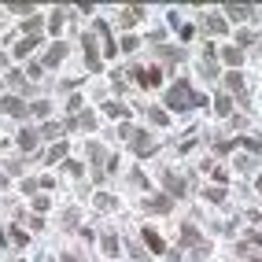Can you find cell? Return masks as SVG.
I'll return each mask as SVG.
<instances>
[{
  "mask_svg": "<svg viewBox=\"0 0 262 262\" xmlns=\"http://www.w3.org/2000/svg\"><path fill=\"white\" fill-rule=\"evenodd\" d=\"M166 104H170L174 111H185V107H192V104H207V100H203L200 92H192L189 81H177V85L166 92Z\"/></svg>",
  "mask_w": 262,
  "mask_h": 262,
  "instance_id": "6da1fadb",
  "label": "cell"
},
{
  "mask_svg": "<svg viewBox=\"0 0 262 262\" xmlns=\"http://www.w3.org/2000/svg\"><path fill=\"white\" fill-rule=\"evenodd\" d=\"M129 140H133V152L137 155H152L155 152V140L148 137V133H137V129H133V137H129Z\"/></svg>",
  "mask_w": 262,
  "mask_h": 262,
  "instance_id": "7a4b0ae2",
  "label": "cell"
},
{
  "mask_svg": "<svg viewBox=\"0 0 262 262\" xmlns=\"http://www.w3.org/2000/svg\"><path fill=\"white\" fill-rule=\"evenodd\" d=\"M226 89L233 92V96H240V100H248V92H244V78H240L237 70L233 74H226Z\"/></svg>",
  "mask_w": 262,
  "mask_h": 262,
  "instance_id": "3957f363",
  "label": "cell"
},
{
  "mask_svg": "<svg viewBox=\"0 0 262 262\" xmlns=\"http://www.w3.org/2000/svg\"><path fill=\"white\" fill-rule=\"evenodd\" d=\"M63 59H67V44H52L48 55H44V63H48V67H59Z\"/></svg>",
  "mask_w": 262,
  "mask_h": 262,
  "instance_id": "277c9868",
  "label": "cell"
},
{
  "mask_svg": "<svg viewBox=\"0 0 262 262\" xmlns=\"http://www.w3.org/2000/svg\"><path fill=\"white\" fill-rule=\"evenodd\" d=\"M144 207L152 214H166V211H170V196H155V200H148Z\"/></svg>",
  "mask_w": 262,
  "mask_h": 262,
  "instance_id": "5b68a950",
  "label": "cell"
},
{
  "mask_svg": "<svg viewBox=\"0 0 262 262\" xmlns=\"http://www.w3.org/2000/svg\"><path fill=\"white\" fill-rule=\"evenodd\" d=\"M85 59H89V70H100V55H96V41L85 37Z\"/></svg>",
  "mask_w": 262,
  "mask_h": 262,
  "instance_id": "8992f818",
  "label": "cell"
},
{
  "mask_svg": "<svg viewBox=\"0 0 262 262\" xmlns=\"http://www.w3.org/2000/svg\"><path fill=\"white\" fill-rule=\"evenodd\" d=\"M222 59H226L229 67H240V63H244V52L240 48H222Z\"/></svg>",
  "mask_w": 262,
  "mask_h": 262,
  "instance_id": "52a82bcc",
  "label": "cell"
},
{
  "mask_svg": "<svg viewBox=\"0 0 262 262\" xmlns=\"http://www.w3.org/2000/svg\"><path fill=\"white\" fill-rule=\"evenodd\" d=\"M33 144H37V133H33V129H22V133H18V148H22V152H30Z\"/></svg>",
  "mask_w": 262,
  "mask_h": 262,
  "instance_id": "ba28073f",
  "label": "cell"
},
{
  "mask_svg": "<svg viewBox=\"0 0 262 262\" xmlns=\"http://www.w3.org/2000/svg\"><path fill=\"white\" fill-rule=\"evenodd\" d=\"M207 33H226V18L222 15H207Z\"/></svg>",
  "mask_w": 262,
  "mask_h": 262,
  "instance_id": "9c48e42d",
  "label": "cell"
},
{
  "mask_svg": "<svg viewBox=\"0 0 262 262\" xmlns=\"http://www.w3.org/2000/svg\"><path fill=\"white\" fill-rule=\"evenodd\" d=\"M144 244L152 248V251H163V237H159L155 229H144Z\"/></svg>",
  "mask_w": 262,
  "mask_h": 262,
  "instance_id": "30bf717a",
  "label": "cell"
},
{
  "mask_svg": "<svg viewBox=\"0 0 262 262\" xmlns=\"http://www.w3.org/2000/svg\"><path fill=\"white\" fill-rule=\"evenodd\" d=\"M181 244H196V248H200V233H196V226H185L181 229Z\"/></svg>",
  "mask_w": 262,
  "mask_h": 262,
  "instance_id": "8fae6325",
  "label": "cell"
},
{
  "mask_svg": "<svg viewBox=\"0 0 262 262\" xmlns=\"http://www.w3.org/2000/svg\"><path fill=\"white\" fill-rule=\"evenodd\" d=\"M137 81H140V85H155V81H159V70H137Z\"/></svg>",
  "mask_w": 262,
  "mask_h": 262,
  "instance_id": "7c38bea8",
  "label": "cell"
},
{
  "mask_svg": "<svg viewBox=\"0 0 262 262\" xmlns=\"http://www.w3.org/2000/svg\"><path fill=\"white\" fill-rule=\"evenodd\" d=\"M226 15H229V18H251L255 11H251V7H237V4H229V7H226Z\"/></svg>",
  "mask_w": 262,
  "mask_h": 262,
  "instance_id": "4fadbf2b",
  "label": "cell"
},
{
  "mask_svg": "<svg viewBox=\"0 0 262 262\" xmlns=\"http://www.w3.org/2000/svg\"><path fill=\"white\" fill-rule=\"evenodd\" d=\"M33 44H37V37H22V41H18V48H15V55H30Z\"/></svg>",
  "mask_w": 262,
  "mask_h": 262,
  "instance_id": "5bb4252c",
  "label": "cell"
},
{
  "mask_svg": "<svg viewBox=\"0 0 262 262\" xmlns=\"http://www.w3.org/2000/svg\"><path fill=\"white\" fill-rule=\"evenodd\" d=\"M163 177H166V189H170V192H177V196L185 192V181H177L174 174H163Z\"/></svg>",
  "mask_w": 262,
  "mask_h": 262,
  "instance_id": "9a60e30c",
  "label": "cell"
},
{
  "mask_svg": "<svg viewBox=\"0 0 262 262\" xmlns=\"http://www.w3.org/2000/svg\"><path fill=\"white\" fill-rule=\"evenodd\" d=\"M104 111H107V115H111V118H129V111H126L122 104H107Z\"/></svg>",
  "mask_w": 262,
  "mask_h": 262,
  "instance_id": "2e32d148",
  "label": "cell"
},
{
  "mask_svg": "<svg viewBox=\"0 0 262 262\" xmlns=\"http://www.w3.org/2000/svg\"><path fill=\"white\" fill-rule=\"evenodd\" d=\"M96 207H100V211H111V207H115V196L100 192V196H96Z\"/></svg>",
  "mask_w": 262,
  "mask_h": 262,
  "instance_id": "e0dca14e",
  "label": "cell"
},
{
  "mask_svg": "<svg viewBox=\"0 0 262 262\" xmlns=\"http://www.w3.org/2000/svg\"><path fill=\"white\" fill-rule=\"evenodd\" d=\"M0 107H4V111H11V115H26V107L18 104V100H4V104H0Z\"/></svg>",
  "mask_w": 262,
  "mask_h": 262,
  "instance_id": "ac0fdd59",
  "label": "cell"
},
{
  "mask_svg": "<svg viewBox=\"0 0 262 262\" xmlns=\"http://www.w3.org/2000/svg\"><path fill=\"white\" fill-rule=\"evenodd\" d=\"M240 144H244L248 152H262V137H248V140H240Z\"/></svg>",
  "mask_w": 262,
  "mask_h": 262,
  "instance_id": "d6986e66",
  "label": "cell"
},
{
  "mask_svg": "<svg viewBox=\"0 0 262 262\" xmlns=\"http://www.w3.org/2000/svg\"><path fill=\"white\" fill-rule=\"evenodd\" d=\"M148 118H152L155 126H166V122H170V118H166V115H163V111H159V107H155V111H148Z\"/></svg>",
  "mask_w": 262,
  "mask_h": 262,
  "instance_id": "ffe728a7",
  "label": "cell"
},
{
  "mask_svg": "<svg viewBox=\"0 0 262 262\" xmlns=\"http://www.w3.org/2000/svg\"><path fill=\"white\" fill-rule=\"evenodd\" d=\"M233 111V100L229 96H218V115H229Z\"/></svg>",
  "mask_w": 262,
  "mask_h": 262,
  "instance_id": "44dd1931",
  "label": "cell"
},
{
  "mask_svg": "<svg viewBox=\"0 0 262 262\" xmlns=\"http://www.w3.org/2000/svg\"><path fill=\"white\" fill-rule=\"evenodd\" d=\"M137 18H140V7H129V11H126V15H122V22H126V26H129V22H137Z\"/></svg>",
  "mask_w": 262,
  "mask_h": 262,
  "instance_id": "7402d4cb",
  "label": "cell"
},
{
  "mask_svg": "<svg viewBox=\"0 0 262 262\" xmlns=\"http://www.w3.org/2000/svg\"><path fill=\"white\" fill-rule=\"evenodd\" d=\"M104 251H107V255H115V251H118V240L115 237H104Z\"/></svg>",
  "mask_w": 262,
  "mask_h": 262,
  "instance_id": "603a6c76",
  "label": "cell"
},
{
  "mask_svg": "<svg viewBox=\"0 0 262 262\" xmlns=\"http://www.w3.org/2000/svg\"><path fill=\"white\" fill-rule=\"evenodd\" d=\"M33 211H37V214H44V211H48V200H44V196H41V200H33Z\"/></svg>",
  "mask_w": 262,
  "mask_h": 262,
  "instance_id": "cb8c5ba5",
  "label": "cell"
},
{
  "mask_svg": "<svg viewBox=\"0 0 262 262\" xmlns=\"http://www.w3.org/2000/svg\"><path fill=\"white\" fill-rule=\"evenodd\" d=\"M11 240H15V244H26V240H30V237H26L22 229H11Z\"/></svg>",
  "mask_w": 262,
  "mask_h": 262,
  "instance_id": "d4e9b609",
  "label": "cell"
},
{
  "mask_svg": "<svg viewBox=\"0 0 262 262\" xmlns=\"http://www.w3.org/2000/svg\"><path fill=\"white\" fill-rule=\"evenodd\" d=\"M63 152H67V144H55L52 152H48V159H63Z\"/></svg>",
  "mask_w": 262,
  "mask_h": 262,
  "instance_id": "484cf974",
  "label": "cell"
},
{
  "mask_svg": "<svg viewBox=\"0 0 262 262\" xmlns=\"http://www.w3.org/2000/svg\"><path fill=\"white\" fill-rule=\"evenodd\" d=\"M63 262H81L78 255H70V251H67V255H63Z\"/></svg>",
  "mask_w": 262,
  "mask_h": 262,
  "instance_id": "4316f807",
  "label": "cell"
}]
</instances>
